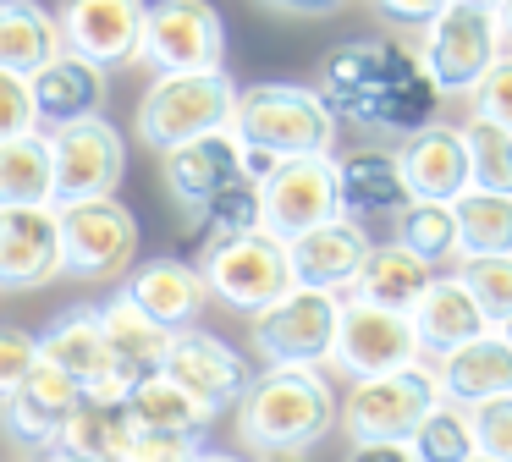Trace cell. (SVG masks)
I'll return each mask as SVG.
<instances>
[{
	"label": "cell",
	"instance_id": "51",
	"mask_svg": "<svg viewBox=\"0 0 512 462\" xmlns=\"http://www.w3.org/2000/svg\"><path fill=\"white\" fill-rule=\"evenodd\" d=\"M468 462H501V457H485V451H474V457H468Z\"/></svg>",
	"mask_w": 512,
	"mask_h": 462
},
{
	"label": "cell",
	"instance_id": "7",
	"mask_svg": "<svg viewBox=\"0 0 512 462\" xmlns=\"http://www.w3.org/2000/svg\"><path fill=\"white\" fill-rule=\"evenodd\" d=\"M435 402H441V385H435V369L419 358V363H408V369L353 380L347 402L336 407V424L353 440H408L413 424H419Z\"/></svg>",
	"mask_w": 512,
	"mask_h": 462
},
{
	"label": "cell",
	"instance_id": "29",
	"mask_svg": "<svg viewBox=\"0 0 512 462\" xmlns=\"http://www.w3.org/2000/svg\"><path fill=\"white\" fill-rule=\"evenodd\" d=\"M61 50V28L39 0H0V72H39Z\"/></svg>",
	"mask_w": 512,
	"mask_h": 462
},
{
	"label": "cell",
	"instance_id": "8",
	"mask_svg": "<svg viewBox=\"0 0 512 462\" xmlns=\"http://www.w3.org/2000/svg\"><path fill=\"white\" fill-rule=\"evenodd\" d=\"M61 220V275L116 281L138 253V220L116 198H72L56 204Z\"/></svg>",
	"mask_w": 512,
	"mask_h": 462
},
{
	"label": "cell",
	"instance_id": "37",
	"mask_svg": "<svg viewBox=\"0 0 512 462\" xmlns=\"http://www.w3.org/2000/svg\"><path fill=\"white\" fill-rule=\"evenodd\" d=\"M457 281L479 303L485 325L501 330L512 319V253H468V259H457Z\"/></svg>",
	"mask_w": 512,
	"mask_h": 462
},
{
	"label": "cell",
	"instance_id": "42",
	"mask_svg": "<svg viewBox=\"0 0 512 462\" xmlns=\"http://www.w3.org/2000/svg\"><path fill=\"white\" fill-rule=\"evenodd\" d=\"M34 363H39V336H28L17 325H0V396L17 391L34 374Z\"/></svg>",
	"mask_w": 512,
	"mask_h": 462
},
{
	"label": "cell",
	"instance_id": "16",
	"mask_svg": "<svg viewBox=\"0 0 512 462\" xmlns=\"http://www.w3.org/2000/svg\"><path fill=\"white\" fill-rule=\"evenodd\" d=\"M375 237L364 231V220L353 215H331L320 226H309L303 237L287 242V264H292V286H320V292H353L358 270H364Z\"/></svg>",
	"mask_w": 512,
	"mask_h": 462
},
{
	"label": "cell",
	"instance_id": "21",
	"mask_svg": "<svg viewBox=\"0 0 512 462\" xmlns=\"http://www.w3.org/2000/svg\"><path fill=\"white\" fill-rule=\"evenodd\" d=\"M397 165H402V187H408V198L452 204L457 193L474 187V176H468L463 127H446V121H430V127L408 132L402 149H397Z\"/></svg>",
	"mask_w": 512,
	"mask_h": 462
},
{
	"label": "cell",
	"instance_id": "9",
	"mask_svg": "<svg viewBox=\"0 0 512 462\" xmlns=\"http://www.w3.org/2000/svg\"><path fill=\"white\" fill-rule=\"evenodd\" d=\"M138 61L149 72H204L226 61V22L210 0H155L144 11Z\"/></svg>",
	"mask_w": 512,
	"mask_h": 462
},
{
	"label": "cell",
	"instance_id": "22",
	"mask_svg": "<svg viewBox=\"0 0 512 462\" xmlns=\"http://www.w3.org/2000/svg\"><path fill=\"white\" fill-rule=\"evenodd\" d=\"M28 99H34V127L56 132L67 121L100 116L105 105V72L72 50H56L39 72H28Z\"/></svg>",
	"mask_w": 512,
	"mask_h": 462
},
{
	"label": "cell",
	"instance_id": "2",
	"mask_svg": "<svg viewBox=\"0 0 512 462\" xmlns=\"http://www.w3.org/2000/svg\"><path fill=\"white\" fill-rule=\"evenodd\" d=\"M232 132L254 149H270L276 160L298 154H331L336 149V116L325 110L320 88L309 83H254L237 88Z\"/></svg>",
	"mask_w": 512,
	"mask_h": 462
},
{
	"label": "cell",
	"instance_id": "13",
	"mask_svg": "<svg viewBox=\"0 0 512 462\" xmlns=\"http://www.w3.org/2000/svg\"><path fill=\"white\" fill-rule=\"evenodd\" d=\"M259 215L265 231L281 242L303 237L309 226L342 215L336 204V165L331 154H298V160H281L276 171L259 182Z\"/></svg>",
	"mask_w": 512,
	"mask_h": 462
},
{
	"label": "cell",
	"instance_id": "47",
	"mask_svg": "<svg viewBox=\"0 0 512 462\" xmlns=\"http://www.w3.org/2000/svg\"><path fill=\"white\" fill-rule=\"evenodd\" d=\"M265 6H276V11H292V17H325V11H336L342 0H265Z\"/></svg>",
	"mask_w": 512,
	"mask_h": 462
},
{
	"label": "cell",
	"instance_id": "5",
	"mask_svg": "<svg viewBox=\"0 0 512 462\" xmlns=\"http://www.w3.org/2000/svg\"><path fill=\"white\" fill-rule=\"evenodd\" d=\"M204 286H210L215 303L237 308V314H259L265 303H276L292 286V264H287V242L270 237L265 226L243 231V237L226 242H204Z\"/></svg>",
	"mask_w": 512,
	"mask_h": 462
},
{
	"label": "cell",
	"instance_id": "15",
	"mask_svg": "<svg viewBox=\"0 0 512 462\" xmlns=\"http://www.w3.org/2000/svg\"><path fill=\"white\" fill-rule=\"evenodd\" d=\"M160 369H166L199 407H210L215 418H221L226 407H237V396H243L248 380H254V369L243 363V352H232L221 336L193 330V325L171 336V352H166Z\"/></svg>",
	"mask_w": 512,
	"mask_h": 462
},
{
	"label": "cell",
	"instance_id": "28",
	"mask_svg": "<svg viewBox=\"0 0 512 462\" xmlns=\"http://www.w3.org/2000/svg\"><path fill=\"white\" fill-rule=\"evenodd\" d=\"M430 281H435V264L424 259V253H413L408 242H375L364 270H358V281H353V297H369V303H380V308L408 314Z\"/></svg>",
	"mask_w": 512,
	"mask_h": 462
},
{
	"label": "cell",
	"instance_id": "26",
	"mask_svg": "<svg viewBox=\"0 0 512 462\" xmlns=\"http://www.w3.org/2000/svg\"><path fill=\"white\" fill-rule=\"evenodd\" d=\"M408 319H413V336H419L424 358H441V352L474 341L479 330H496V325H485V314H479V303L468 297V286L457 281V275H441V270H435V281L419 292V303L408 308Z\"/></svg>",
	"mask_w": 512,
	"mask_h": 462
},
{
	"label": "cell",
	"instance_id": "10",
	"mask_svg": "<svg viewBox=\"0 0 512 462\" xmlns=\"http://www.w3.org/2000/svg\"><path fill=\"white\" fill-rule=\"evenodd\" d=\"M419 336H413V319L397 308H380L369 297H347L342 314H336V341H331V363L347 380H364V374H391L419 363Z\"/></svg>",
	"mask_w": 512,
	"mask_h": 462
},
{
	"label": "cell",
	"instance_id": "30",
	"mask_svg": "<svg viewBox=\"0 0 512 462\" xmlns=\"http://www.w3.org/2000/svg\"><path fill=\"white\" fill-rule=\"evenodd\" d=\"M122 402H127V413H133V424H144V429H166V435H204V429L215 424L210 407L193 402V396L182 391V385L171 380L166 369L144 374V380H138L133 391L122 396Z\"/></svg>",
	"mask_w": 512,
	"mask_h": 462
},
{
	"label": "cell",
	"instance_id": "46",
	"mask_svg": "<svg viewBox=\"0 0 512 462\" xmlns=\"http://www.w3.org/2000/svg\"><path fill=\"white\" fill-rule=\"evenodd\" d=\"M276 165H281V160H276L270 149H254V143H243V176H248V182H265Z\"/></svg>",
	"mask_w": 512,
	"mask_h": 462
},
{
	"label": "cell",
	"instance_id": "36",
	"mask_svg": "<svg viewBox=\"0 0 512 462\" xmlns=\"http://www.w3.org/2000/svg\"><path fill=\"white\" fill-rule=\"evenodd\" d=\"M463 143H468V176H474V187H485V193H512V127L468 116Z\"/></svg>",
	"mask_w": 512,
	"mask_h": 462
},
{
	"label": "cell",
	"instance_id": "27",
	"mask_svg": "<svg viewBox=\"0 0 512 462\" xmlns=\"http://www.w3.org/2000/svg\"><path fill=\"white\" fill-rule=\"evenodd\" d=\"M331 165H336V204H342V215L375 220V215H397L408 204L397 154L353 149V154H331Z\"/></svg>",
	"mask_w": 512,
	"mask_h": 462
},
{
	"label": "cell",
	"instance_id": "6",
	"mask_svg": "<svg viewBox=\"0 0 512 462\" xmlns=\"http://www.w3.org/2000/svg\"><path fill=\"white\" fill-rule=\"evenodd\" d=\"M336 314L342 297L320 292V286H287L276 303H265L254 319V352L265 363H292V369H320L331 363L336 341Z\"/></svg>",
	"mask_w": 512,
	"mask_h": 462
},
{
	"label": "cell",
	"instance_id": "23",
	"mask_svg": "<svg viewBox=\"0 0 512 462\" xmlns=\"http://www.w3.org/2000/svg\"><path fill=\"white\" fill-rule=\"evenodd\" d=\"M430 369H435V385H441L446 402L474 407L485 396L512 391V341H507V330H479L474 341L441 352Z\"/></svg>",
	"mask_w": 512,
	"mask_h": 462
},
{
	"label": "cell",
	"instance_id": "44",
	"mask_svg": "<svg viewBox=\"0 0 512 462\" xmlns=\"http://www.w3.org/2000/svg\"><path fill=\"white\" fill-rule=\"evenodd\" d=\"M441 6H446V0H375V11L386 22H397V28H424Z\"/></svg>",
	"mask_w": 512,
	"mask_h": 462
},
{
	"label": "cell",
	"instance_id": "38",
	"mask_svg": "<svg viewBox=\"0 0 512 462\" xmlns=\"http://www.w3.org/2000/svg\"><path fill=\"white\" fill-rule=\"evenodd\" d=\"M199 220H204V237H210V242H226V237H243V231H259V226H265V215H259V182H248V176L226 182L221 193H215L210 204L199 209Z\"/></svg>",
	"mask_w": 512,
	"mask_h": 462
},
{
	"label": "cell",
	"instance_id": "34",
	"mask_svg": "<svg viewBox=\"0 0 512 462\" xmlns=\"http://www.w3.org/2000/svg\"><path fill=\"white\" fill-rule=\"evenodd\" d=\"M408 451H413V462H468L479 451L468 407H457V402H446V396H441V402L413 424Z\"/></svg>",
	"mask_w": 512,
	"mask_h": 462
},
{
	"label": "cell",
	"instance_id": "48",
	"mask_svg": "<svg viewBox=\"0 0 512 462\" xmlns=\"http://www.w3.org/2000/svg\"><path fill=\"white\" fill-rule=\"evenodd\" d=\"M39 462H89V457H78V451H67V446H45Z\"/></svg>",
	"mask_w": 512,
	"mask_h": 462
},
{
	"label": "cell",
	"instance_id": "35",
	"mask_svg": "<svg viewBox=\"0 0 512 462\" xmlns=\"http://www.w3.org/2000/svg\"><path fill=\"white\" fill-rule=\"evenodd\" d=\"M397 242H408L413 253L441 270L446 259H457V220H452V204H435V198H408L397 209Z\"/></svg>",
	"mask_w": 512,
	"mask_h": 462
},
{
	"label": "cell",
	"instance_id": "12",
	"mask_svg": "<svg viewBox=\"0 0 512 462\" xmlns=\"http://www.w3.org/2000/svg\"><path fill=\"white\" fill-rule=\"evenodd\" d=\"M50 138V171H56V204L72 198H111L127 171V138L105 116H83Z\"/></svg>",
	"mask_w": 512,
	"mask_h": 462
},
{
	"label": "cell",
	"instance_id": "19",
	"mask_svg": "<svg viewBox=\"0 0 512 462\" xmlns=\"http://www.w3.org/2000/svg\"><path fill=\"white\" fill-rule=\"evenodd\" d=\"M160 176H166L171 198L199 215L226 182L243 176V138H237L232 127H215V132H204V138L177 143V149L160 154Z\"/></svg>",
	"mask_w": 512,
	"mask_h": 462
},
{
	"label": "cell",
	"instance_id": "43",
	"mask_svg": "<svg viewBox=\"0 0 512 462\" xmlns=\"http://www.w3.org/2000/svg\"><path fill=\"white\" fill-rule=\"evenodd\" d=\"M34 127V99H28V77L0 72V143Z\"/></svg>",
	"mask_w": 512,
	"mask_h": 462
},
{
	"label": "cell",
	"instance_id": "32",
	"mask_svg": "<svg viewBox=\"0 0 512 462\" xmlns=\"http://www.w3.org/2000/svg\"><path fill=\"white\" fill-rule=\"evenodd\" d=\"M127 435H133V413H127L122 396H83V402L72 407V418H67L56 446L78 451V457H89V462H116L127 446Z\"/></svg>",
	"mask_w": 512,
	"mask_h": 462
},
{
	"label": "cell",
	"instance_id": "17",
	"mask_svg": "<svg viewBox=\"0 0 512 462\" xmlns=\"http://www.w3.org/2000/svg\"><path fill=\"white\" fill-rule=\"evenodd\" d=\"M61 275V220L56 204H6L0 209V286L34 292Z\"/></svg>",
	"mask_w": 512,
	"mask_h": 462
},
{
	"label": "cell",
	"instance_id": "53",
	"mask_svg": "<svg viewBox=\"0 0 512 462\" xmlns=\"http://www.w3.org/2000/svg\"><path fill=\"white\" fill-rule=\"evenodd\" d=\"M490 6H496V0H490Z\"/></svg>",
	"mask_w": 512,
	"mask_h": 462
},
{
	"label": "cell",
	"instance_id": "39",
	"mask_svg": "<svg viewBox=\"0 0 512 462\" xmlns=\"http://www.w3.org/2000/svg\"><path fill=\"white\" fill-rule=\"evenodd\" d=\"M468 418H474V446L485 451V457L512 462V391L474 402V407H468Z\"/></svg>",
	"mask_w": 512,
	"mask_h": 462
},
{
	"label": "cell",
	"instance_id": "50",
	"mask_svg": "<svg viewBox=\"0 0 512 462\" xmlns=\"http://www.w3.org/2000/svg\"><path fill=\"white\" fill-rule=\"evenodd\" d=\"M193 462H243V457H226V451H199Z\"/></svg>",
	"mask_w": 512,
	"mask_h": 462
},
{
	"label": "cell",
	"instance_id": "45",
	"mask_svg": "<svg viewBox=\"0 0 512 462\" xmlns=\"http://www.w3.org/2000/svg\"><path fill=\"white\" fill-rule=\"evenodd\" d=\"M347 462H413L408 440H353Z\"/></svg>",
	"mask_w": 512,
	"mask_h": 462
},
{
	"label": "cell",
	"instance_id": "52",
	"mask_svg": "<svg viewBox=\"0 0 512 462\" xmlns=\"http://www.w3.org/2000/svg\"><path fill=\"white\" fill-rule=\"evenodd\" d=\"M501 330H507V341H512V319H507V325H501Z\"/></svg>",
	"mask_w": 512,
	"mask_h": 462
},
{
	"label": "cell",
	"instance_id": "49",
	"mask_svg": "<svg viewBox=\"0 0 512 462\" xmlns=\"http://www.w3.org/2000/svg\"><path fill=\"white\" fill-rule=\"evenodd\" d=\"M496 17H501V33L512 39V0H496Z\"/></svg>",
	"mask_w": 512,
	"mask_h": 462
},
{
	"label": "cell",
	"instance_id": "11",
	"mask_svg": "<svg viewBox=\"0 0 512 462\" xmlns=\"http://www.w3.org/2000/svg\"><path fill=\"white\" fill-rule=\"evenodd\" d=\"M402 61H408V50L391 44V39L336 44V50L320 61V99L336 116V127L353 121V127L375 132V105H380V94H386V83L402 72Z\"/></svg>",
	"mask_w": 512,
	"mask_h": 462
},
{
	"label": "cell",
	"instance_id": "31",
	"mask_svg": "<svg viewBox=\"0 0 512 462\" xmlns=\"http://www.w3.org/2000/svg\"><path fill=\"white\" fill-rule=\"evenodd\" d=\"M6 204H56V171H50V138L39 127L0 143V209Z\"/></svg>",
	"mask_w": 512,
	"mask_h": 462
},
{
	"label": "cell",
	"instance_id": "3",
	"mask_svg": "<svg viewBox=\"0 0 512 462\" xmlns=\"http://www.w3.org/2000/svg\"><path fill=\"white\" fill-rule=\"evenodd\" d=\"M232 105H237V83L226 77V66H204V72H155V83L138 99V143L166 154L188 138L232 127Z\"/></svg>",
	"mask_w": 512,
	"mask_h": 462
},
{
	"label": "cell",
	"instance_id": "41",
	"mask_svg": "<svg viewBox=\"0 0 512 462\" xmlns=\"http://www.w3.org/2000/svg\"><path fill=\"white\" fill-rule=\"evenodd\" d=\"M474 116L485 121H501V127H512V50H501L496 61H490V72L474 83Z\"/></svg>",
	"mask_w": 512,
	"mask_h": 462
},
{
	"label": "cell",
	"instance_id": "40",
	"mask_svg": "<svg viewBox=\"0 0 512 462\" xmlns=\"http://www.w3.org/2000/svg\"><path fill=\"white\" fill-rule=\"evenodd\" d=\"M193 457H199V435H166V429L133 424L116 462H193Z\"/></svg>",
	"mask_w": 512,
	"mask_h": 462
},
{
	"label": "cell",
	"instance_id": "1",
	"mask_svg": "<svg viewBox=\"0 0 512 462\" xmlns=\"http://www.w3.org/2000/svg\"><path fill=\"white\" fill-rule=\"evenodd\" d=\"M336 429V391L320 369L265 363L237 396V435L259 457H309Z\"/></svg>",
	"mask_w": 512,
	"mask_h": 462
},
{
	"label": "cell",
	"instance_id": "14",
	"mask_svg": "<svg viewBox=\"0 0 512 462\" xmlns=\"http://www.w3.org/2000/svg\"><path fill=\"white\" fill-rule=\"evenodd\" d=\"M144 0H67L56 17L61 28V50L94 61L100 72L138 61V44H144Z\"/></svg>",
	"mask_w": 512,
	"mask_h": 462
},
{
	"label": "cell",
	"instance_id": "33",
	"mask_svg": "<svg viewBox=\"0 0 512 462\" xmlns=\"http://www.w3.org/2000/svg\"><path fill=\"white\" fill-rule=\"evenodd\" d=\"M457 220V259L468 253H512V193H485L468 187L452 198Z\"/></svg>",
	"mask_w": 512,
	"mask_h": 462
},
{
	"label": "cell",
	"instance_id": "18",
	"mask_svg": "<svg viewBox=\"0 0 512 462\" xmlns=\"http://www.w3.org/2000/svg\"><path fill=\"white\" fill-rule=\"evenodd\" d=\"M83 402V385L72 380L67 369H56V363L39 358L34 374H28L17 391L0 396V418H6V435L23 440V446L45 451L61 440V429H67L72 407Z\"/></svg>",
	"mask_w": 512,
	"mask_h": 462
},
{
	"label": "cell",
	"instance_id": "4",
	"mask_svg": "<svg viewBox=\"0 0 512 462\" xmlns=\"http://www.w3.org/2000/svg\"><path fill=\"white\" fill-rule=\"evenodd\" d=\"M419 33V66L441 88V99H468L474 83L490 72V61L507 50V33L490 0H446Z\"/></svg>",
	"mask_w": 512,
	"mask_h": 462
},
{
	"label": "cell",
	"instance_id": "25",
	"mask_svg": "<svg viewBox=\"0 0 512 462\" xmlns=\"http://www.w3.org/2000/svg\"><path fill=\"white\" fill-rule=\"evenodd\" d=\"M100 325H105V347H111V369H116V380H122L127 391L166 363L171 336H177V330L155 325L127 292H116L111 303H100Z\"/></svg>",
	"mask_w": 512,
	"mask_h": 462
},
{
	"label": "cell",
	"instance_id": "24",
	"mask_svg": "<svg viewBox=\"0 0 512 462\" xmlns=\"http://www.w3.org/2000/svg\"><path fill=\"white\" fill-rule=\"evenodd\" d=\"M138 308H144L155 325L166 330H188L199 325L204 303H210V286H204V270L188 259H149L133 270V281L122 286Z\"/></svg>",
	"mask_w": 512,
	"mask_h": 462
},
{
	"label": "cell",
	"instance_id": "20",
	"mask_svg": "<svg viewBox=\"0 0 512 462\" xmlns=\"http://www.w3.org/2000/svg\"><path fill=\"white\" fill-rule=\"evenodd\" d=\"M39 358L67 369L72 380L83 385V396H127V385L116 380L111 369V347H105V325H100V308H67L56 325L39 336Z\"/></svg>",
	"mask_w": 512,
	"mask_h": 462
}]
</instances>
